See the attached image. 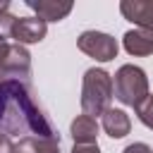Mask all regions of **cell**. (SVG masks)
I'll return each mask as SVG.
<instances>
[{"label":"cell","instance_id":"1","mask_svg":"<svg viewBox=\"0 0 153 153\" xmlns=\"http://www.w3.org/2000/svg\"><path fill=\"white\" fill-rule=\"evenodd\" d=\"M0 129L10 136H43L60 141V134L33 98L24 79H5L0 84Z\"/></svg>","mask_w":153,"mask_h":153},{"label":"cell","instance_id":"2","mask_svg":"<svg viewBox=\"0 0 153 153\" xmlns=\"http://www.w3.org/2000/svg\"><path fill=\"white\" fill-rule=\"evenodd\" d=\"M112 100V76L105 69L91 67L84 72L81 81V110L88 117L103 115Z\"/></svg>","mask_w":153,"mask_h":153},{"label":"cell","instance_id":"3","mask_svg":"<svg viewBox=\"0 0 153 153\" xmlns=\"http://www.w3.org/2000/svg\"><path fill=\"white\" fill-rule=\"evenodd\" d=\"M148 96V76L136 65H122L112 79V98L136 108Z\"/></svg>","mask_w":153,"mask_h":153},{"label":"cell","instance_id":"4","mask_svg":"<svg viewBox=\"0 0 153 153\" xmlns=\"http://www.w3.org/2000/svg\"><path fill=\"white\" fill-rule=\"evenodd\" d=\"M76 45L81 53H86L88 57H93L98 62H110L112 57H117V50H120L117 41L103 31H84L76 38Z\"/></svg>","mask_w":153,"mask_h":153},{"label":"cell","instance_id":"5","mask_svg":"<svg viewBox=\"0 0 153 153\" xmlns=\"http://www.w3.org/2000/svg\"><path fill=\"white\" fill-rule=\"evenodd\" d=\"M48 33V24L38 17H14L12 22V31L10 38H14V43L26 45V43H41Z\"/></svg>","mask_w":153,"mask_h":153},{"label":"cell","instance_id":"6","mask_svg":"<svg viewBox=\"0 0 153 153\" xmlns=\"http://www.w3.org/2000/svg\"><path fill=\"white\" fill-rule=\"evenodd\" d=\"M120 12L143 31L153 33V0H122Z\"/></svg>","mask_w":153,"mask_h":153},{"label":"cell","instance_id":"7","mask_svg":"<svg viewBox=\"0 0 153 153\" xmlns=\"http://www.w3.org/2000/svg\"><path fill=\"white\" fill-rule=\"evenodd\" d=\"M0 67L5 69L7 76L12 74V79L29 76V74H31V55H29V50H26L24 45L10 43V53H7V57L0 62Z\"/></svg>","mask_w":153,"mask_h":153},{"label":"cell","instance_id":"8","mask_svg":"<svg viewBox=\"0 0 153 153\" xmlns=\"http://www.w3.org/2000/svg\"><path fill=\"white\" fill-rule=\"evenodd\" d=\"M26 5L38 14V19L48 22H60L72 12V2L69 0H26Z\"/></svg>","mask_w":153,"mask_h":153},{"label":"cell","instance_id":"9","mask_svg":"<svg viewBox=\"0 0 153 153\" xmlns=\"http://www.w3.org/2000/svg\"><path fill=\"white\" fill-rule=\"evenodd\" d=\"M100 124H103L105 134L112 136V139H122V136H127L129 129H131L129 115H127L124 110H120V108H108V110L100 115Z\"/></svg>","mask_w":153,"mask_h":153},{"label":"cell","instance_id":"10","mask_svg":"<svg viewBox=\"0 0 153 153\" xmlns=\"http://www.w3.org/2000/svg\"><path fill=\"white\" fill-rule=\"evenodd\" d=\"M122 41H124V50H127L129 55H139V57L153 55V33H148V31H143V29H131V31H127Z\"/></svg>","mask_w":153,"mask_h":153},{"label":"cell","instance_id":"11","mask_svg":"<svg viewBox=\"0 0 153 153\" xmlns=\"http://www.w3.org/2000/svg\"><path fill=\"white\" fill-rule=\"evenodd\" d=\"M98 136V122L88 115H76L72 120V139L74 143H96Z\"/></svg>","mask_w":153,"mask_h":153},{"label":"cell","instance_id":"12","mask_svg":"<svg viewBox=\"0 0 153 153\" xmlns=\"http://www.w3.org/2000/svg\"><path fill=\"white\" fill-rule=\"evenodd\" d=\"M14 153H60V141L43 136H24L14 146Z\"/></svg>","mask_w":153,"mask_h":153},{"label":"cell","instance_id":"13","mask_svg":"<svg viewBox=\"0 0 153 153\" xmlns=\"http://www.w3.org/2000/svg\"><path fill=\"white\" fill-rule=\"evenodd\" d=\"M134 110H136V117H139L148 129H153V93H148Z\"/></svg>","mask_w":153,"mask_h":153},{"label":"cell","instance_id":"14","mask_svg":"<svg viewBox=\"0 0 153 153\" xmlns=\"http://www.w3.org/2000/svg\"><path fill=\"white\" fill-rule=\"evenodd\" d=\"M72 153H100L98 143H74Z\"/></svg>","mask_w":153,"mask_h":153},{"label":"cell","instance_id":"15","mask_svg":"<svg viewBox=\"0 0 153 153\" xmlns=\"http://www.w3.org/2000/svg\"><path fill=\"white\" fill-rule=\"evenodd\" d=\"M122 153H153V151H151V146H146V143L136 141V143H129Z\"/></svg>","mask_w":153,"mask_h":153},{"label":"cell","instance_id":"16","mask_svg":"<svg viewBox=\"0 0 153 153\" xmlns=\"http://www.w3.org/2000/svg\"><path fill=\"white\" fill-rule=\"evenodd\" d=\"M0 153H14V146H12V141H10V136L0 129Z\"/></svg>","mask_w":153,"mask_h":153},{"label":"cell","instance_id":"17","mask_svg":"<svg viewBox=\"0 0 153 153\" xmlns=\"http://www.w3.org/2000/svg\"><path fill=\"white\" fill-rule=\"evenodd\" d=\"M7 53H10V41H2L0 38V62L7 57Z\"/></svg>","mask_w":153,"mask_h":153},{"label":"cell","instance_id":"18","mask_svg":"<svg viewBox=\"0 0 153 153\" xmlns=\"http://www.w3.org/2000/svg\"><path fill=\"white\" fill-rule=\"evenodd\" d=\"M7 10H10V2L7 0H0V14H5Z\"/></svg>","mask_w":153,"mask_h":153},{"label":"cell","instance_id":"19","mask_svg":"<svg viewBox=\"0 0 153 153\" xmlns=\"http://www.w3.org/2000/svg\"><path fill=\"white\" fill-rule=\"evenodd\" d=\"M5 79H10V76H7V74H5V69H2V67H0V84H2V81H5Z\"/></svg>","mask_w":153,"mask_h":153},{"label":"cell","instance_id":"20","mask_svg":"<svg viewBox=\"0 0 153 153\" xmlns=\"http://www.w3.org/2000/svg\"><path fill=\"white\" fill-rule=\"evenodd\" d=\"M151 151H153V148H151Z\"/></svg>","mask_w":153,"mask_h":153}]
</instances>
